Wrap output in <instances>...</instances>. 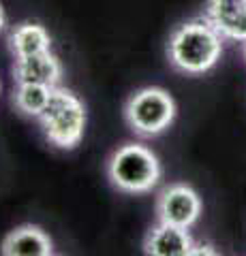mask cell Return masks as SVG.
Segmentation results:
<instances>
[{"label": "cell", "mask_w": 246, "mask_h": 256, "mask_svg": "<svg viewBox=\"0 0 246 256\" xmlns=\"http://www.w3.org/2000/svg\"><path fill=\"white\" fill-rule=\"evenodd\" d=\"M223 54V34L210 20H193L178 26L167 43V58L173 68L186 75H201L218 62Z\"/></svg>", "instance_id": "obj_1"}, {"label": "cell", "mask_w": 246, "mask_h": 256, "mask_svg": "<svg viewBox=\"0 0 246 256\" xmlns=\"http://www.w3.org/2000/svg\"><path fill=\"white\" fill-rule=\"evenodd\" d=\"M107 175L112 184L129 194H144L161 180L158 158L141 143H124L107 162Z\"/></svg>", "instance_id": "obj_2"}, {"label": "cell", "mask_w": 246, "mask_h": 256, "mask_svg": "<svg viewBox=\"0 0 246 256\" xmlns=\"http://www.w3.org/2000/svg\"><path fill=\"white\" fill-rule=\"evenodd\" d=\"M39 120L52 146L60 150H73L79 146L86 130V107L73 92L56 86Z\"/></svg>", "instance_id": "obj_3"}, {"label": "cell", "mask_w": 246, "mask_h": 256, "mask_svg": "<svg viewBox=\"0 0 246 256\" xmlns=\"http://www.w3.org/2000/svg\"><path fill=\"white\" fill-rule=\"evenodd\" d=\"M176 118V102L163 88H144L124 105V120L139 137H156Z\"/></svg>", "instance_id": "obj_4"}, {"label": "cell", "mask_w": 246, "mask_h": 256, "mask_svg": "<svg viewBox=\"0 0 246 256\" xmlns=\"http://www.w3.org/2000/svg\"><path fill=\"white\" fill-rule=\"evenodd\" d=\"M199 214H201V198L186 184H171L158 194L156 216L161 222L188 228L197 222Z\"/></svg>", "instance_id": "obj_5"}, {"label": "cell", "mask_w": 246, "mask_h": 256, "mask_svg": "<svg viewBox=\"0 0 246 256\" xmlns=\"http://www.w3.org/2000/svg\"><path fill=\"white\" fill-rule=\"evenodd\" d=\"M205 18L223 38L246 41V0H208Z\"/></svg>", "instance_id": "obj_6"}, {"label": "cell", "mask_w": 246, "mask_h": 256, "mask_svg": "<svg viewBox=\"0 0 246 256\" xmlns=\"http://www.w3.org/2000/svg\"><path fill=\"white\" fill-rule=\"evenodd\" d=\"M13 75L18 84H39L56 88L62 77V66L52 52H41L26 58H15Z\"/></svg>", "instance_id": "obj_7"}, {"label": "cell", "mask_w": 246, "mask_h": 256, "mask_svg": "<svg viewBox=\"0 0 246 256\" xmlns=\"http://www.w3.org/2000/svg\"><path fill=\"white\" fill-rule=\"evenodd\" d=\"M193 237L184 226L161 222L146 235L144 250L152 256H188L193 254Z\"/></svg>", "instance_id": "obj_8"}, {"label": "cell", "mask_w": 246, "mask_h": 256, "mask_svg": "<svg viewBox=\"0 0 246 256\" xmlns=\"http://www.w3.org/2000/svg\"><path fill=\"white\" fill-rule=\"evenodd\" d=\"M3 254L7 256H50L54 254L52 239L45 230L33 224H24L11 230L3 242Z\"/></svg>", "instance_id": "obj_9"}, {"label": "cell", "mask_w": 246, "mask_h": 256, "mask_svg": "<svg viewBox=\"0 0 246 256\" xmlns=\"http://www.w3.org/2000/svg\"><path fill=\"white\" fill-rule=\"evenodd\" d=\"M9 47L15 58H26V56L50 52L52 38H50V32L41 24L24 22V24H18L9 32Z\"/></svg>", "instance_id": "obj_10"}, {"label": "cell", "mask_w": 246, "mask_h": 256, "mask_svg": "<svg viewBox=\"0 0 246 256\" xmlns=\"http://www.w3.org/2000/svg\"><path fill=\"white\" fill-rule=\"evenodd\" d=\"M54 88L50 86H39V84H18V90L13 94V102L18 111H22L24 116H33L39 118L43 114V109L50 102Z\"/></svg>", "instance_id": "obj_11"}, {"label": "cell", "mask_w": 246, "mask_h": 256, "mask_svg": "<svg viewBox=\"0 0 246 256\" xmlns=\"http://www.w3.org/2000/svg\"><path fill=\"white\" fill-rule=\"evenodd\" d=\"M5 26V11H3V6H0V30H3Z\"/></svg>", "instance_id": "obj_12"}, {"label": "cell", "mask_w": 246, "mask_h": 256, "mask_svg": "<svg viewBox=\"0 0 246 256\" xmlns=\"http://www.w3.org/2000/svg\"><path fill=\"white\" fill-rule=\"evenodd\" d=\"M244 56H246V41H244Z\"/></svg>", "instance_id": "obj_13"}]
</instances>
